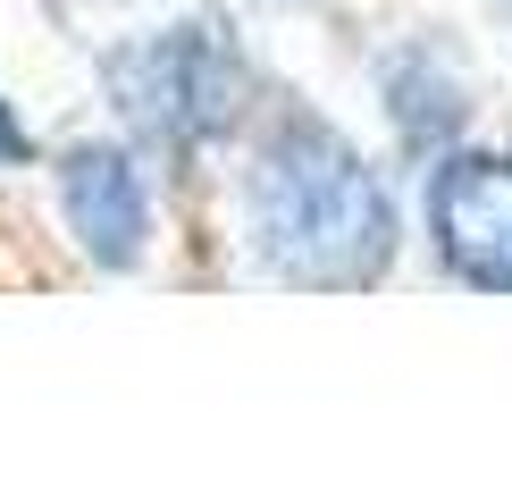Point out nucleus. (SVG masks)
<instances>
[{"instance_id": "7ed1b4c3", "label": "nucleus", "mask_w": 512, "mask_h": 504, "mask_svg": "<svg viewBox=\"0 0 512 504\" xmlns=\"http://www.w3.org/2000/svg\"><path fill=\"white\" fill-rule=\"evenodd\" d=\"M429 236L462 286L512 294V152H437Z\"/></svg>"}, {"instance_id": "423d86ee", "label": "nucleus", "mask_w": 512, "mask_h": 504, "mask_svg": "<svg viewBox=\"0 0 512 504\" xmlns=\"http://www.w3.org/2000/svg\"><path fill=\"white\" fill-rule=\"evenodd\" d=\"M17 160H34V135H26V118L0 101V168H17Z\"/></svg>"}, {"instance_id": "f03ea898", "label": "nucleus", "mask_w": 512, "mask_h": 504, "mask_svg": "<svg viewBox=\"0 0 512 504\" xmlns=\"http://www.w3.org/2000/svg\"><path fill=\"white\" fill-rule=\"evenodd\" d=\"M110 93H118L126 126H135L143 143H160V152H202V143H219L227 126L244 118L252 59H244V42L227 26L185 17V26H168V34L126 42L110 59Z\"/></svg>"}, {"instance_id": "20e7f679", "label": "nucleus", "mask_w": 512, "mask_h": 504, "mask_svg": "<svg viewBox=\"0 0 512 504\" xmlns=\"http://www.w3.org/2000/svg\"><path fill=\"white\" fill-rule=\"evenodd\" d=\"M59 210H68V236L84 244V261L101 269L143 261V244H152V185L118 143H76L59 160Z\"/></svg>"}, {"instance_id": "f257e3e1", "label": "nucleus", "mask_w": 512, "mask_h": 504, "mask_svg": "<svg viewBox=\"0 0 512 504\" xmlns=\"http://www.w3.org/2000/svg\"><path fill=\"white\" fill-rule=\"evenodd\" d=\"M244 219L277 278L294 286H370L395 261V202L378 168L328 118H277L244 168Z\"/></svg>"}, {"instance_id": "39448f33", "label": "nucleus", "mask_w": 512, "mask_h": 504, "mask_svg": "<svg viewBox=\"0 0 512 504\" xmlns=\"http://www.w3.org/2000/svg\"><path fill=\"white\" fill-rule=\"evenodd\" d=\"M387 110H395L412 152H445L454 126H462V84L429 51H403V59H387Z\"/></svg>"}]
</instances>
